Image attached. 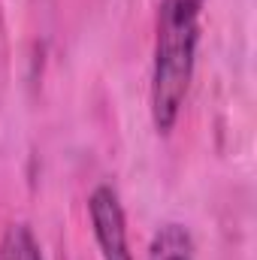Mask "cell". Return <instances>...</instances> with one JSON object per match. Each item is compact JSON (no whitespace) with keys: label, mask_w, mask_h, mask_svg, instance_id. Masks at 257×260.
<instances>
[{"label":"cell","mask_w":257,"mask_h":260,"mask_svg":"<svg viewBox=\"0 0 257 260\" xmlns=\"http://www.w3.org/2000/svg\"><path fill=\"white\" fill-rule=\"evenodd\" d=\"M206 0H160L154 18L148 112L160 136L173 133L185 109L197 67L200 18Z\"/></svg>","instance_id":"6da1fadb"},{"label":"cell","mask_w":257,"mask_h":260,"mask_svg":"<svg viewBox=\"0 0 257 260\" xmlns=\"http://www.w3.org/2000/svg\"><path fill=\"white\" fill-rule=\"evenodd\" d=\"M88 221H91L94 242L100 248V260H133L124 203L109 182L97 185L88 194Z\"/></svg>","instance_id":"7a4b0ae2"},{"label":"cell","mask_w":257,"mask_h":260,"mask_svg":"<svg viewBox=\"0 0 257 260\" xmlns=\"http://www.w3.org/2000/svg\"><path fill=\"white\" fill-rule=\"evenodd\" d=\"M145 260H197V242L194 233L179 224V221H167L154 230Z\"/></svg>","instance_id":"3957f363"},{"label":"cell","mask_w":257,"mask_h":260,"mask_svg":"<svg viewBox=\"0 0 257 260\" xmlns=\"http://www.w3.org/2000/svg\"><path fill=\"white\" fill-rule=\"evenodd\" d=\"M0 260H43L40 242L27 224H9L0 239Z\"/></svg>","instance_id":"277c9868"}]
</instances>
